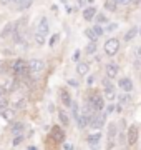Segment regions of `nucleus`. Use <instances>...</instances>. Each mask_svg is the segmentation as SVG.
<instances>
[{
    "instance_id": "nucleus-5",
    "label": "nucleus",
    "mask_w": 141,
    "mask_h": 150,
    "mask_svg": "<svg viewBox=\"0 0 141 150\" xmlns=\"http://www.w3.org/2000/svg\"><path fill=\"white\" fill-rule=\"evenodd\" d=\"M48 30H50V25H48V20L45 18V17H42L40 20H38V23H37V32L38 33H42V35H48Z\"/></svg>"
},
{
    "instance_id": "nucleus-22",
    "label": "nucleus",
    "mask_w": 141,
    "mask_h": 150,
    "mask_svg": "<svg viewBox=\"0 0 141 150\" xmlns=\"http://www.w3.org/2000/svg\"><path fill=\"white\" fill-rule=\"evenodd\" d=\"M91 32L95 33V37L98 38V37H101V35H103V28L100 27V25H95V27L91 28Z\"/></svg>"
},
{
    "instance_id": "nucleus-33",
    "label": "nucleus",
    "mask_w": 141,
    "mask_h": 150,
    "mask_svg": "<svg viewBox=\"0 0 141 150\" xmlns=\"http://www.w3.org/2000/svg\"><path fill=\"white\" fill-rule=\"evenodd\" d=\"M98 22H100V23H103V22H105V17H103V15H98Z\"/></svg>"
},
{
    "instance_id": "nucleus-10",
    "label": "nucleus",
    "mask_w": 141,
    "mask_h": 150,
    "mask_svg": "<svg viewBox=\"0 0 141 150\" xmlns=\"http://www.w3.org/2000/svg\"><path fill=\"white\" fill-rule=\"evenodd\" d=\"M118 75V65L116 64H108L106 65V77L108 79H114Z\"/></svg>"
},
{
    "instance_id": "nucleus-32",
    "label": "nucleus",
    "mask_w": 141,
    "mask_h": 150,
    "mask_svg": "<svg viewBox=\"0 0 141 150\" xmlns=\"http://www.w3.org/2000/svg\"><path fill=\"white\" fill-rule=\"evenodd\" d=\"M57 40H58V37H57V35H55V37H52V40H50V45H53Z\"/></svg>"
},
{
    "instance_id": "nucleus-16",
    "label": "nucleus",
    "mask_w": 141,
    "mask_h": 150,
    "mask_svg": "<svg viewBox=\"0 0 141 150\" xmlns=\"http://www.w3.org/2000/svg\"><path fill=\"white\" fill-rule=\"evenodd\" d=\"M17 5H18V10H27L32 5V0H17Z\"/></svg>"
},
{
    "instance_id": "nucleus-15",
    "label": "nucleus",
    "mask_w": 141,
    "mask_h": 150,
    "mask_svg": "<svg viewBox=\"0 0 141 150\" xmlns=\"http://www.w3.org/2000/svg\"><path fill=\"white\" fill-rule=\"evenodd\" d=\"M13 28H15V23H8L7 27H3V30H2V37L7 38V37H10V35H13Z\"/></svg>"
},
{
    "instance_id": "nucleus-6",
    "label": "nucleus",
    "mask_w": 141,
    "mask_h": 150,
    "mask_svg": "<svg viewBox=\"0 0 141 150\" xmlns=\"http://www.w3.org/2000/svg\"><path fill=\"white\" fill-rule=\"evenodd\" d=\"M138 137H140V134H138V127L131 125L130 129H128V144L135 145L136 142H138Z\"/></svg>"
},
{
    "instance_id": "nucleus-3",
    "label": "nucleus",
    "mask_w": 141,
    "mask_h": 150,
    "mask_svg": "<svg viewBox=\"0 0 141 150\" xmlns=\"http://www.w3.org/2000/svg\"><path fill=\"white\" fill-rule=\"evenodd\" d=\"M43 69H45V62L42 59H33V60H30V64H28L30 74H40V72H43Z\"/></svg>"
},
{
    "instance_id": "nucleus-27",
    "label": "nucleus",
    "mask_w": 141,
    "mask_h": 150,
    "mask_svg": "<svg viewBox=\"0 0 141 150\" xmlns=\"http://www.w3.org/2000/svg\"><path fill=\"white\" fill-rule=\"evenodd\" d=\"M85 35H87V37L90 38V40H93V42H95V40H96V37H95V33L91 32V28H88L87 32H85Z\"/></svg>"
},
{
    "instance_id": "nucleus-21",
    "label": "nucleus",
    "mask_w": 141,
    "mask_h": 150,
    "mask_svg": "<svg viewBox=\"0 0 141 150\" xmlns=\"http://www.w3.org/2000/svg\"><path fill=\"white\" fill-rule=\"evenodd\" d=\"M136 33H138V28L133 27V28H130V30L126 32L125 38H126V40H131V38H135V37H136Z\"/></svg>"
},
{
    "instance_id": "nucleus-30",
    "label": "nucleus",
    "mask_w": 141,
    "mask_h": 150,
    "mask_svg": "<svg viewBox=\"0 0 141 150\" xmlns=\"http://www.w3.org/2000/svg\"><path fill=\"white\" fill-rule=\"evenodd\" d=\"M136 57H138V59H141V45H138V47H136Z\"/></svg>"
},
{
    "instance_id": "nucleus-13",
    "label": "nucleus",
    "mask_w": 141,
    "mask_h": 150,
    "mask_svg": "<svg viewBox=\"0 0 141 150\" xmlns=\"http://www.w3.org/2000/svg\"><path fill=\"white\" fill-rule=\"evenodd\" d=\"M88 70H90V65L87 62H78V65H76V74L78 75H87Z\"/></svg>"
},
{
    "instance_id": "nucleus-11",
    "label": "nucleus",
    "mask_w": 141,
    "mask_h": 150,
    "mask_svg": "<svg viewBox=\"0 0 141 150\" xmlns=\"http://www.w3.org/2000/svg\"><path fill=\"white\" fill-rule=\"evenodd\" d=\"M119 88H123V90L128 93V92L133 90V82L130 79H119Z\"/></svg>"
},
{
    "instance_id": "nucleus-19",
    "label": "nucleus",
    "mask_w": 141,
    "mask_h": 150,
    "mask_svg": "<svg viewBox=\"0 0 141 150\" xmlns=\"http://www.w3.org/2000/svg\"><path fill=\"white\" fill-rule=\"evenodd\" d=\"M114 135H116V125H114V123H110V127H108V139H110V142H113Z\"/></svg>"
},
{
    "instance_id": "nucleus-29",
    "label": "nucleus",
    "mask_w": 141,
    "mask_h": 150,
    "mask_svg": "<svg viewBox=\"0 0 141 150\" xmlns=\"http://www.w3.org/2000/svg\"><path fill=\"white\" fill-rule=\"evenodd\" d=\"M22 140H23V137H22V135H20V137H15V140H13V145H18L20 142H22Z\"/></svg>"
},
{
    "instance_id": "nucleus-9",
    "label": "nucleus",
    "mask_w": 141,
    "mask_h": 150,
    "mask_svg": "<svg viewBox=\"0 0 141 150\" xmlns=\"http://www.w3.org/2000/svg\"><path fill=\"white\" fill-rule=\"evenodd\" d=\"M60 100H61V103L66 105V107H71V103H73V102H71L70 93H68L65 88H61V90H60Z\"/></svg>"
},
{
    "instance_id": "nucleus-20",
    "label": "nucleus",
    "mask_w": 141,
    "mask_h": 150,
    "mask_svg": "<svg viewBox=\"0 0 141 150\" xmlns=\"http://www.w3.org/2000/svg\"><path fill=\"white\" fill-rule=\"evenodd\" d=\"M33 38H35V42H37L38 45H43V43L47 42V37H45V35H42V33H38V32H35Z\"/></svg>"
},
{
    "instance_id": "nucleus-18",
    "label": "nucleus",
    "mask_w": 141,
    "mask_h": 150,
    "mask_svg": "<svg viewBox=\"0 0 141 150\" xmlns=\"http://www.w3.org/2000/svg\"><path fill=\"white\" fill-rule=\"evenodd\" d=\"M58 118H60V122L63 123V125H68V122H70V118H68V115H66V112H63V110H60L58 112Z\"/></svg>"
},
{
    "instance_id": "nucleus-8",
    "label": "nucleus",
    "mask_w": 141,
    "mask_h": 150,
    "mask_svg": "<svg viewBox=\"0 0 141 150\" xmlns=\"http://www.w3.org/2000/svg\"><path fill=\"white\" fill-rule=\"evenodd\" d=\"M52 139H53V142H63V140H65L63 130L60 129V127H53V129H52Z\"/></svg>"
},
{
    "instance_id": "nucleus-31",
    "label": "nucleus",
    "mask_w": 141,
    "mask_h": 150,
    "mask_svg": "<svg viewBox=\"0 0 141 150\" xmlns=\"http://www.w3.org/2000/svg\"><path fill=\"white\" fill-rule=\"evenodd\" d=\"M12 2H15V0H0V4H3V5H8Z\"/></svg>"
},
{
    "instance_id": "nucleus-35",
    "label": "nucleus",
    "mask_w": 141,
    "mask_h": 150,
    "mask_svg": "<svg viewBox=\"0 0 141 150\" xmlns=\"http://www.w3.org/2000/svg\"><path fill=\"white\" fill-rule=\"evenodd\" d=\"M140 35H141V27H140Z\"/></svg>"
},
{
    "instance_id": "nucleus-17",
    "label": "nucleus",
    "mask_w": 141,
    "mask_h": 150,
    "mask_svg": "<svg viewBox=\"0 0 141 150\" xmlns=\"http://www.w3.org/2000/svg\"><path fill=\"white\" fill-rule=\"evenodd\" d=\"M105 8L108 12H116V0H105Z\"/></svg>"
},
{
    "instance_id": "nucleus-14",
    "label": "nucleus",
    "mask_w": 141,
    "mask_h": 150,
    "mask_svg": "<svg viewBox=\"0 0 141 150\" xmlns=\"http://www.w3.org/2000/svg\"><path fill=\"white\" fill-rule=\"evenodd\" d=\"M96 15V8L95 7H88L83 10V18L85 20H93V17Z\"/></svg>"
},
{
    "instance_id": "nucleus-36",
    "label": "nucleus",
    "mask_w": 141,
    "mask_h": 150,
    "mask_svg": "<svg viewBox=\"0 0 141 150\" xmlns=\"http://www.w3.org/2000/svg\"><path fill=\"white\" fill-rule=\"evenodd\" d=\"M15 2H17V0H15Z\"/></svg>"
},
{
    "instance_id": "nucleus-1",
    "label": "nucleus",
    "mask_w": 141,
    "mask_h": 150,
    "mask_svg": "<svg viewBox=\"0 0 141 150\" xmlns=\"http://www.w3.org/2000/svg\"><path fill=\"white\" fill-rule=\"evenodd\" d=\"M118 50H119L118 38H108V40L105 42V54H106V55L113 57V55L118 54Z\"/></svg>"
},
{
    "instance_id": "nucleus-7",
    "label": "nucleus",
    "mask_w": 141,
    "mask_h": 150,
    "mask_svg": "<svg viewBox=\"0 0 141 150\" xmlns=\"http://www.w3.org/2000/svg\"><path fill=\"white\" fill-rule=\"evenodd\" d=\"M103 123H105V115H93L91 120H90L91 129H101Z\"/></svg>"
},
{
    "instance_id": "nucleus-4",
    "label": "nucleus",
    "mask_w": 141,
    "mask_h": 150,
    "mask_svg": "<svg viewBox=\"0 0 141 150\" xmlns=\"http://www.w3.org/2000/svg\"><path fill=\"white\" fill-rule=\"evenodd\" d=\"M103 107H105V100L100 95H93L90 98V108H91L93 112H98V110H101Z\"/></svg>"
},
{
    "instance_id": "nucleus-28",
    "label": "nucleus",
    "mask_w": 141,
    "mask_h": 150,
    "mask_svg": "<svg viewBox=\"0 0 141 150\" xmlns=\"http://www.w3.org/2000/svg\"><path fill=\"white\" fill-rule=\"evenodd\" d=\"M105 93H106V98H108V100H113V98H114V92H113V90L105 92Z\"/></svg>"
},
{
    "instance_id": "nucleus-24",
    "label": "nucleus",
    "mask_w": 141,
    "mask_h": 150,
    "mask_svg": "<svg viewBox=\"0 0 141 150\" xmlns=\"http://www.w3.org/2000/svg\"><path fill=\"white\" fill-rule=\"evenodd\" d=\"M103 87H105V92L113 90V85H111V82H110V79H105V80H103Z\"/></svg>"
},
{
    "instance_id": "nucleus-12",
    "label": "nucleus",
    "mask_w": 141,
    "mask_h": 150,
    "mask_svg": "<svg viewBox=\"0 0 141 150\" xmlns=\"http://www.w3.org/2000/svg\"><path fill=\"white\" fill-rule=\"evenodd\" d=\"M100 140H101V134H100V132H96V134H91L90 137H88V144H90V147H91V149H95V147L100 144Z\"/></svg>"
},
{
    "instance_id": "nucleus-37",
    "label": "nucleus",
    "mask_w": 141,
    "mask_h": 150,
    "mask_svg": "<svg viewBox=\"0 0 141 150\" xmlns=\"http://www.w3.org/2000/svg\"><path fill=\"white\" fill-rule=\"evenodd\" d=\"M140 2H141V0H140Z\"/></svg>"
},
{
    "instance_id": "nucleus-23",
    "label": "nucleus",
    "mask_w": 141,
    "mask_h": 150,
    "mask_svg": "<svg viewBox=\"0 0 141 150\" xmlns=\"http://www.w3.org/2000/svg\"><path fill=\"white\" fill-rule=\"evenodd\" d=\"M87 52L88 54H95V52H96V43L95 42H90L87 45Z\"/></svg>"
},
{
    "instance_id": "nucleus-25",
    "label": "nucleus",
    "mask_w": 141,
    "mask_h": 150,
    "mask_svg": "<svg viewBox=\"0 0 141 150\" xmlns=\"http://www.w3.org/2000/svg\"><path fill=\"white\" fill-rule=\"evenodd\" d=\"M119 102L121 103H125V105H128V103L131 102V97L126 93V95H119Z\"/></svg>"
},
{
    "instance_id": "nucleus-26",
    "label": "nucleus",
    "mask_w": 141,
    "mask_h": 150,
    "mask_svg": "<svg viewBox=\"0 0 141 150\" xmlns=\"http://www.w3.org/2000/svg\"><path fill=\"white\" fill-rule=\"evenodd\" d=\"M22 130H23V123H15L13 129H12V132H13V134H18V132L22 134Z\"/></svg>"
},
{
    "instance_id": "nucleus-34",
    "label": "nucleus",
    "mask_w": 141,
    "mask_h": 150,
    "mask_svg": "<svg viewBox=\"0 0 141 150\" xmlns=\"http://www.w3.org/2000/svg\"><path fill=\"white\" fill-rule=\"evenodd\" d=\"M118 2H119V4H123V0H116V4H118Z\"/></svg>"
},
{
    "instance_id": "nucleus-2",
    "label": "nucleus",
    "mask_w": 141,
    "mask_h": 150,
    "mask_svg": "<svg viewBox=\"0 0 141 150\" xmlns=\"http://www.w3.org/2000/svg\"><path fill=\"white\" fill-rule=\"evenodd\" d=\"M13 74L18 75V77H27V75L30 74L27 62H25V60H17L15 64H13Z\"/></svg>"
}]
</instances>
